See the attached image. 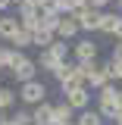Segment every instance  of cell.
<instances>
[{
    "mask_svg": "<svg viewBox=\"0 0 122 125\" xmlns=\"http://www.w3.org/2000/svg\"><path fill=\"white\" fill-rule=\"evenodd\" d=\"M10 6H16L13 0H0V13H3V10H10Z\"/></svg>",
    "mask_w": 122,
    "mask_h": 125,
    "instance_id": "cb8c5ba5",
    "label": "cell"
},
{
    "mask_svg": "<svg viewBox=\"0 0 122 125\" xmlns=\"http://www.w3.org/2000/svg\"><path fill=\"white\" fill-rule=\"evenodd\" d=\"M16 100H19V94H16L13 88H3V84H0V113H6Z\"/></svg>",
    "mask_w": 122,
    "mask_h": 125,
    "instance_id": "ffe728a7",
    "label": "cell"
},
{
    "mask_svg": "<svg viewBox=\"0 0 122 125\" xmlns=\"http://www.w3.org/2000/svg\"><path fill=\"white\" fill-rule=\"evenodd\" d=\"M113 3H119V0H113Z\"/></svg>",
    "mask_w": 122,
    "mask_h": 125,
    "instance_id": "4dcf8cb0",
    "label": "cell"
},
{
    "mask_svg": "<svg viewBox=\"0 0 122 125\" xmlns=\"http://www.w3.org/2000/svg\"><path fill=\"white\" fill-rule=\"evenodd\" d=\"M38 69H41V72H50V75H53V69H56V66H60L63 60H56V56H53V53H50V50H41V56H38Z\"/></svg>",
    "mask_w": 122,
    "mask_h": 125,
    "instance_id": "2e32d148",
    "label": "cell"
},
{
    "mask_svg": "<svg viewBox=\"0 0 122 125\" xmlns=\"http://www.w3.org/2000/svg\"><path fill=\"white\" fill-rule=\"evenodd\" d=\"M113 56H119V60H122V41H116V47H113Z\"/></svg>",
    "mask_w": 122,
    "mask_h": 125,
    "instance_id": "603a6c76",
    "label": "cell"
},
{
    "mask_svg": "<svg viewBox=\"0 0 122 125\" xmlns=\"http://www.w3.org/2000/svg\"><path fill=\"white\" fill-rule=\"evenodd\" d=\"M116 103H119V109H122V88L116 91Z\"/></svg>",
    "mask_w": 122,
    "mask_h": 125,
    "instance_id": "d4e9b609",
    "label": "cell"
},
{
    "mask_svg": "<svg viewBox=\"0 0 122 125\" xmlns=\"http://www.w3.org/2000/svg\"><path fill=\"white\" fill-rule=\"evenodd\" d=\"M47 50H50L56 60H69V56H72V44H69V41H60V38H56L53 44L47 47Z\"/></svg>",
    "mask_w": 122,
    "mask_h": 125,
    "instance_id": "e0dca14e",
    "label": "cell"
},
{
    "mask_svg": "<svg viewBox=\"0 0 122 125\" xmlns=\"http://www.w3.org/2000/svg\"><path fill=\"white\" fill-rule=\"evenodd\" d=\"M10 122H13V125H31V113H28V106L19 109V113H13V116H10Z\"/></svg>",
    "mask_w": 122,
    "mask_h": 125,
    "instance_id": "44dd1931",
    "label": "cell"
},
{
    "mask_svg": "<svg viewBox=\"0 0 122 125\" xmlns=\"http://www.w3.org/2000/svg\"><path fill=\"white\" fill-rule=\"evenodd\" d=\"M100 56V44L94 38H78L72 44V60L75 62H88V60H97Z\"/></svg>",
    "mask_w": 122,
    "mask_h": 125,
    "instance_id": "7a4b0ae2",
    "label": "cell"
},
{
    "mask_svg": "<svg viewBox=\"0 0 122 125\" xmlns=\"http://www.w3.org/2000/svg\"><path fill=\"white\" fill-rule=\"evenodd\" d=\"M113 122H116V125H122V109L116 113V119H113Z\"/></svg>",
    "mask_w": 122,
    "mask_h": 125,
    "instance_id": "484cf974",
    "label": "cell"
},
{
    "mask_svg": "<svg viewBox=\"0 0 122 125\" xmlns=\"http://www.w3.org/2000/svg\"><path fill=\"white\" fill-rule=\"evenodd\" d=\"M31 125H53V103H38L31 106Z\"/></svg>",
    "mask_w": 122,
    "mask_h": 125,
    "instance_id": "9c48e42d",
    "label": "cell"
},
{
    "mask_svg": "<svg viewBox=\"0 0 122 125\" xmlns=\"http://www.w3.org/2000/svg\"><path fill=\"white\" fill-rule=\"evenodd\" d=\"M19 100H22V106H38V103H44L47 100V84L44 81H38V78H31V81H22L19 84Z\"/></svg>",
    "mask_w": 122,
    "mask_h": 125,
    "instance_id": "6da1fadb",
    "label": "cell"
},
{
    "mask_svg": "<svg viewBox=\"0 0 122 125\" xmlns=\"http://www.w3.org/2000/svg\"><path fill=\"white\" fill-rule=\"evenodd\" d=\"M63 97H66V103L75 109H88L91 106V88L88 84H78V88H69V91H63Z\"/></svg>",
    "mask_w": 122,
    "mask_h": 125,
    "instance_id": "277c9868",
    "label": "cell"
},
{
    "mask_svg": "<svg viewBox=\"0 0 122 125\" xmlns=\"http://www.w3.org/2000/svg\"><path fill=\"white\" fill-rule=\"evenodd\" d=\"M53 41H56V34H53L50 28H38V31H34V38H31V44H38L41 50H47Z\"/></svg>",
    "mask_w": 122,
    "mask_h": 125,
    "instance_id": "ac0fdd59",
    "label": "cell"
},
{
    "mask_svg": "<svg viewBox=\"0 0 122 125\" xmlns=\"http://www.w3.org/2000/svg\"><path fill=\"white\" fill-rule=\"evenodd\" d=\"M75 122H78V125H103L107 119L100 116V109H97V106H88V109H78V113H75Z\"/></svg>",
    "mask_w": 122,
    "mask_h": 125,
    "instance_id": "8fae6325",
    "label": "cell"
},
{
    "mask_svg": "<svg viewBox=\"0 0 122 125\" xmlns=\"http://www.w3.org/2000/svg\"><path fill=\"white\" fill-rule=\"evenodd\" d=\"M19 28H22L19 25V16H6V13L0 16V41H10Z\"/></svg>",
    "mask_w": 122,
    "mask_h": 125,
    "instance_id": "7c38bea8",
    "label": "cell"
},
{
    "mask_svg": "<svg viewBox=\"0 0 122 125\" xmlns=\"http://www.w3.org/2000/svg\"><path fill=\"white\" fill-rule=\"evenodd\" d=\"M6 125H13V122H6Z\"/></svg>",
    "mask_w": 122,
    "mask_h": 125,
    "instance_id": "1f68e13d",
    "label": "cell"
},
{
    "mask_svg": "<svg viewBox=\"0 0 122 125\" xmlns=\"http://www.w3.org/2000/svg\"><path fill=\"white\" fill-rule=\"evenodd\" d=\"M16 13H19V25L22 28H28V31H38L41 28V10L38 6H31V3H16Z\"/></svg>",
    "mask_w": 122,
    "mask_h": 125,
    "instance_id": "3957f363",
    "label": "cell"
},
{
    "mask_svg": "<svg viewBox=\"0 0 122 125\" xmlns=\"http://www.w3.org/2000/svg\"><path fill=\"white\" fill-rule=\"evenodd\" d=\"M103 66H107V75H110V81H122V60H119V56H110V60L103 62Z\"/></svg>",
    "mask_w": 122,
    "mask_h": 125,
    "instance_id": "d6986e66",
    "label": "cell"
},
{
    "mask_svg": "<svg viewBox=\"0 0 122 125\" xmlns=\"http://www.w3.org/2000/svg\"><path fill=\"white\" fill-rule=\"evenodd\" d=\"M63 125H78V122H75V119H72V122H63Z\"/></svg>",
    "mask_w": 122,
    "mask_h": 125,
    "instance_id": "f1b7e54d",
    "label": "cell"
},
{
    "mask_svg": "<svg viewBox=\"0 0 122 125\" xmlns=\"http://www.w3.org/2000/svg\"><path fill=\"white\" fill-rule=\"evenodd\" d=\"M78 34H81V28H78L75 16H63V19H60V25H56V38L72 44V41H78Z\"/></svg>",
    "mask_w": 122,
    "mask_h": 125,
    "instance_id": "52a82bcc",
    "label": "cell"
},
{
    "mask_svg": "<svg viewBox=\"0 0 122 125\" xmlns=\"http://www.w3.org/2000/svg\"><path fill=\"white\" fill-rule=\"evenodd\" d=\"M38 72H41V69H38V62L28 60V56H22V60L16 62V69H10V75H13L19 84H22V81H31V78H38Z\"/></svg>",
    "mask_w": 122,
    "mask_h": 125,
    "instance_id": "5b68a950",
    "label": "cell"
},
{
    "mask_svg": "<svg viewBox=\"0 0 122 125\" xmlns=\"http://www.w3.org/2000/svg\"><path fill=\"white\" fill-rule=\"evenodd\" d=\"M116 91H119L116 81H107L103 88H97V106H103V103H116ZM116 106H119V103H116Z\"/></svg>",
    "mask_w": 122,
    "mask_h": 125,
    "instance_id": "4fadbf2b",
    "label": "cell"
},
{
    "mask_svg": "<svg viewBox=\"0 0 122 125\" xmlns=\"http://www.w3.org/2000/svg\"><path fill=\"white\" fill-rule=\"evenodd\" d=\"M119 22H122V16L119 13H100V34H107V38H116V31H119Z\"/></svg>",
    "mask_w": 122,
    "mask_h": 125,
    "instance_id": "30bf717a",
    "label": "cell"
},
{
    "mask_svg": "<svg viewBox=\"0 0 122 125\" xmlns=\"http://www.w3.org/2000/svg\"><path fill=\"white\" fill-rule=\"evenodd\" d=\"M75 22L81 31H97L100 28V10H91V6H81L75 13Z\"/></svg>",
    "mask_w": 122,
    "mask_h": 125,
    "instance_id": "8992f818",
    "label": "cell"
},
{
    "mask_svg": "<svg viewBox=\"0 0 122 125\" xmlns=\"http://www.w3.org/2000/svg\"><path fill=\"white\" fill-rule=\"evenodd\" d=\"M10 122V119H6V113H0V125H6Z\"/></svg>",
    "mask_w": 122,
    "mask_h": 125,
    "instance_id": "4316f807",
    "label": "cell"
},
{
    "mask_svg": "<svg viewBox=\"0 0 122 125\" xmlns=\"http://www.w3.org/2000/svg\"><path fill=\"white\" fill-rule=\"evenodd\" d=\"M75 119V109L69 106L66 100L63 103H53V125H63V122H72Z\"/></svg>",
    "mask_w": 122,
    "mask_h": 125,
    "instance_id": "5bb4252c",
    "label": "cell"
},
{
    "mask_svg": "<svg viewBox=\"0 0 122 125\" xmlns=\"http://www.w3.org/2000/svg\"><path fill=\"white\" fill-rule=\"evenodd\" d=\"M13 3H22V0H13Z\"/></svg>",
    "mask_w": 122,
    "mask_h": 125,
    "instance_id": "f546056e",
    "label": "cell"
},
{
    "mask_svg": "<svg viewBox=\"0 0 122 125\" xmlns=\"http://www.w3.org/2000/svg\"><path fill=\"white\" fill-rule=\"evenodd\" d=\"M31 38H34V31L19 28L13 38H10V47H16V50H28V47H31Z\"/></svg>",
    "mask_w": 122,
    "mask_h": 125,
    "instance_id": "9a60e30c",
    "label": "cell"
},
{
    "mask_svg": "<svg viewBox=\"0 0 122 125\" xmlns=\"http://www.w3.org/2000/svg\"><path fill=\"white\" fill-rule=\"evenodd\" d=\"M107 81H110V75H107V66H103V62H94V69L88 72V75H85V84H88L91 91H97V88H103Z\"/></svg>",
    "mask_w": 122,
    "mask_h": 125,
    "instance_id": "ba28073f",
    "label": "cell"
},
{
    "mask_svg": "<svg viewBox=\"0 0 122 125\" xmlns=\"http://www.w3.org/2000/svg\"><path fill=\"white\" fill-rule=\"evenodd\" d=\"M116 10H119V16H122V0H119V3H116Z\"/></svg>",
    "mask_w": 122,
    "mask_h": 125,
    "instance_id": "83f0119b",
    "label": "cell"
},
{
    "mask_svg": "<svg viewBox=\"0 0 122 125\" xmlns=\"http://www.w3.org/2000/svg\"><path fill=\"white\" fill-rule=\"evenodd\" d=\"M110 3H113V0H88V6H91V10H100V13L107 10Z\"/></svg>",
    "mask_w": 122,
    "mask_h": 125,
    "instance_id": "7402d4cb",
    "label": "cell"
}]
</instances>
